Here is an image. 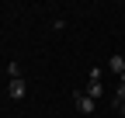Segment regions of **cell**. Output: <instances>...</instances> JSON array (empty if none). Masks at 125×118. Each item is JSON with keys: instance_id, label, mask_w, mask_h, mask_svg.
I'll list each match as a JSON object with an SVG mask.
<instances>
[{"instance_id": "1", "label": "cell", "mask_w": 125, "mask_h": 118, "mask_svg": "<svg viewBox=\"0 0 125 118\" xmlns=\"http://www.w3.org/2000/svg\"><path fill=\"white\" fill-rule=\"evenodd\" d=\"M83 94H87V97H94V101L104 94V87H101V69H97V66L90 69V80H87V90H83Z\"/></svg>"}, {"instance_id": "7", "label": "cell", "mask_w": 125, "mask_h": 118, "mask_svg": "<svg viewBox=\"0 0 125 118\" xmlns=\"http://www.w3.org/2000/svg\"><path fill=\"white\" fill-rule=\"evenodd\" d=\"M118 111H122V115H125V104H122V108H118Z\"/></svg>"}, {"instance_id": "2", "label": "cell", "mask_w": 125, "mask_h": 118, "mask_svg": "<svg viewBox=\"0 0 125 118\" xmlns=\"http://www.w3.org/2000/svg\"><path fill=\"white\" fill-rule=\"evenodd\" d=\"M94 104H97L94 97H87V94H80V90H76V108H80L83 115H90V111H94Z\"/></svg>"}, {"instance_id": "5", "label": "cell", "mask_w": 125, "mask_h": 118, "mask_svg": "<svg viewBox=\"0 0 125 118\" xmlns=\"http://www.w3.org/2000/svg\"><path fill=\"white\" fill-rule=\"evenodd\" d=\"M115 104H118V108L125 104V73H122V80H118V94H115Z\"/></svg>"}, {"instance_id": "3", "label": "cell", "mask_w": 125, "mask_h": 118, "mask_svg": "<svg viewBox=\"0 0 125 118\" xmlns=\"http://www.w3.org/2000/svg\"><path fill=\"white\" fill-rule=\"evenodd\" d=\"M7 94H10L14 101H21V97L28 94V90H24V80H21V77H18V80H10V87H7Z\"/></svg>"}, {"instance_id": "4", "label": "cell", "mask_w": 125, "mask_h": 118, "mask_svg": "<svg viewBox=\"0 0 125 118\" xmlns=\"http://www.w3.org/2000/svg\"><path fill=\"white\" fill-rule=\"evenodd\" d=\"M108 69L122 77V73H125V56H111V59H108Z\"/></svg>"}, {"instance_id": "6", "label": "cell", "mask_w": 125, "mask_h": 118, "mask_svg": "<svg viewBox=\"0 0 125 118\" xmlns=\"http://www.w3.org/2000/svg\"><path fill=\"white\" fill-rule=\"evenodd\" d=\"M7 77H10V80H18V77H21V66H18V63H10V66H7Z\"/></svg>"}]
</instances>
